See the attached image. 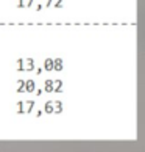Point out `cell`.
I'll return each mask as SVG.
<instances>
[{"label":"cell","instance_id":"3957f363","mask_svg":"<svg viewBox=\"0 0 145 152\" xmlns=\"http://www.w3.org/2000/svg\"><path fill=\"white\" fill-rule=\"evenodd\" d=\"M36 89V82L33 80V78H28V80H25V86H24V91L25 93H33Z\"/></svg>","mask_w":145,"mask_h":152},{"label":"cell","instance_id":"4fadbf2b","mask_svg":"<svg viewBox=\"0 0 145 152\" xmlns=\"http://www.w3.org/2000/svg\"><path fill=\"white\" fill-rule=\"evenodd\" d=\"M52 7L53 8H63L64 7V5H63V0H52Z\"/></svg>","mask_w":145,"mask_h":152},{"label":"cell","instance_id":"30bf717a","mask_svg":"<svg viewBox=\"0 0 145 152\" xmlns=\"http://www.w3.org/2000/svg\"><path fill=\"white\" fill-rule=\"evenodd\" d=\"M42 69H45L47 72H50V71H53V58H45V60H44Z\"/></svg>","mask_w":145,"mask_h":152},{"label":"cell","instance_id":"d6986e66","mask_svg":"<svg viewBox=\"0 0 145 152\" xmlns=\"http://www.w3.org/2000/svg\"><path fill=\"white\" fill-rule=\"evenodd\" d=\"M35 116H36V118H41V116H42V110H36V111H35Z\"/></svg>","mask_w":145,"mask_h":152},{"label":"cell","instance_id":"8992f818","mask_svg":"<svg viewBox=\"0 0 145 152\" xmlns=\"http://www.w3.org/2000/svg\"><path fill=\"white\" fill-rule=\"evenodd\" d=\"M64 69V61L63 58H53V71H56V72H61Z\"/></svg>","mask_w":145,"mask_h":152},{"label":"cell","instance_id":"e0dca14e","mask_svg":"<svg viewBox=\"0 0 145 152\" xmlns=\"http://www.w3.org/2000/svg\"><path fill=\"white\" fill-rule=\"evenodd\" d=\"M42 7L50 8V7H52V0H44V5H42Z\"/></svg>","mask_w":145,"mask_h":152},{"label":"cell","instance_id":"5bb4252c","mask_svg":"<svg viewBox=\"0 0 145 152\" xmlns=\"http://www.w3.org/2000/svg\"><path fill=\"white\" fill-rule=\"evenodd\" d=\"M35 0H24V8H31Z\"/></svg>","mask_w":145,"mask_h":152},{"label":"cell","instance_id":"9a60e30c","mask_svg":"<svg viewBox=\"0 0 145 152\" xmlns=\"http://www.w3.org/2000/svg\"><path fill=\"white\" fill-rule=\"evenodd\" d=\"M14 7L16 8H24V0H14Z\"/></svg>","mask_w":145,"mask_h":152},{"label":"cell","instance_id":"8fae6325","mask_svg":"<svg viewBox=\"0 0 145 152\" xmlns=\"http://www.w3.org/2000/svg\"><path fill=\"white\" fill-rule=\"evenodd\" d=\"M44 91L45 93H52L53 91V80L52 78H45V82H44Z\"/></svg>","mask_w":145,"mask_h":152},{"label":"cell","instance_id":"ba28073f","mask_svg":"<svg viewBox=\"0 0 145 152\" xmlns=\"http://www.w3.org/2000/svg\"><path fill=\"white\" fill-rule=\"evenodd\" d=\"M42 113H45V115H53V100H47V102L44 104Z\"/></svg>","mask_w":145,"mask_h":152},{"label":"cell","instance_id":"6da1fadb","mask_svg":"<svg viewBox=\"0 0 145 152\" xmlns=\"http://www.w3.org/2000/svg\"><path fill=\"white\" fill-rule=\"evenodd\" d=\"M35 60H33V57H27L24 58V71L27 72H33V69H35Z\"/></svg>","mask_w":145,"mask_h":152},{"label":"cell","instance_id":"52a82bcc","mask_svg":"<svg viewBox=\"0 0 145 152\" xmlns=\"http://www.w3.org/2000/svg\"><path fill=\"white\" fill-rule=\"evenodd\" d=\"M52 93H63V80L61 78H56V80H53V91Z\"/></svg>","mask_w":145,"mask_h":152},{"label":"cell","instance_id":"7a4b0ae2","mask_svg":"<svg viewBox=\"0 0 145 152\" xmlns=\"http://www.w3.org/2000/svg\"><path fill=\"white\" fill-rule=\"evenodd\" d=\"M24 86H25V80H22V78H17V80H14V85H13V89L14 93H24Z\"/></svg>","mask_w":145,"mask_h":152},{"label":"cell","instance_id":"2e32d148","mask_svg":"<svg viewBox=\"0 0 145 152\" xmlns=\"http://www.w3.org/2000/svg\"><path fill=\"white\" fill-rule=\"evenodd\" d=\"M33 71H35V75L39 77V75L42 74V71H44V69H42V67H36V66H35V69H33Z\"/></svg>","mask_w":145,"mask_h":152},{"label":"cell","instance_id":"7c38bea8","mask_svg":"<svg viewBox=\"0 0 145 152\" xmlns=\"http://www.w3.org/2000/svg\"><path fill=\"white\" fill-rule=\"evenodd\" d=\"M14 67L17 72H24V58H17L14 63Z\"/></svg>","mask_w":145,"mask_h":152},{"label":"cell","instance_id":"9c48e42d","mask_svg":"<svg viewBox=\"0 0 145 152\" xmlns=\"http://www.w3.org/2000/svg\"><path fill=\"white\" fill-rule=\"evenodd\" d=\"M14 113L16 115H24V100H17L14 104Z\"/></svg>","mask_w":145,"mask_h":152},{"label":"cell","instance_id":"ffe728a7","mask_svg":"<svg viewBox=\"0 0 145 152\" xmlns=\"http://www.w3.org/2000/svg\"><path fill=\"white\" fill-rule=\"evenodd\" d=\"M35 93L36 96H42V89H35Z\"/></svg>","mask_w":145,"mask_h":152},{"label":"cell","instance_id":"277c9868","mask_svg":"<svg viewBox=\"0 0 145 152\" xmlns=\"http://www.w3.org/2000/svg\"><path fill=\"white\" fill-rule=\"evenodd\" d=\"M35 100H24V115H30L31 111H33V108H35Z\"/></svg>","mask_w":145,"mask_h":152},{"label":"cell","instance_id":"ac0fdd59","mask_svg":"<svg viewBox=\"0 0 145 152\" xmlns=\"http://www.w3.org/2000/svg\"><path fill=\"white\" fill-rule=\"evenodd\" d=\"M44 7H42V5L41 3H38V5H35V11H41Z\"/></svg>","mask_w":145,"mask_h":152},{"label":"cell","instance_id":"5b68a950","mask_svg":"<svg viewBox=\"0 0 145 152\" xmlns=\"http://www.w3.org/2000/svg\"><path fill=\"white\" fill-rule=\"evenodd\" d=\"M63 110H64V104H63V100H53V113L55 115H61L63 113Z\"/></svg>","mask_w":145,"mask_h":152}]
</instances>
